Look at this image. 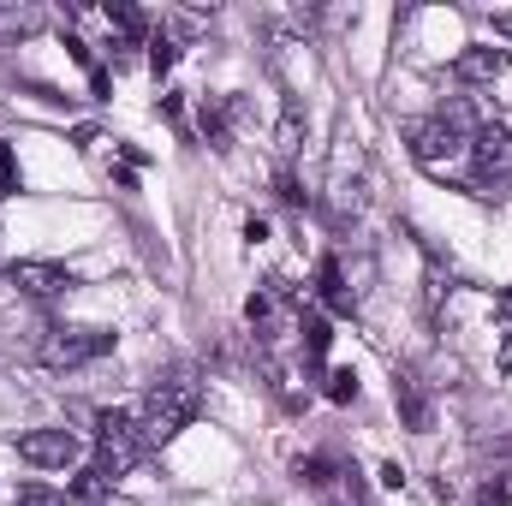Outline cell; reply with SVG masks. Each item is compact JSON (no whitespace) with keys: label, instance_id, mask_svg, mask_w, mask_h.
<instances>
[{"label":"cell","instance_id":"obj_19","mask_svg":"<svg viewBox=\"0 0 512 506\" xmlns=\"http://www.w3.org/2000/svg\"><path fill=\"white\" fill-rule=\"evenodd\" d=\"M274 197H280L286 209H304V185H298V173H292V167H280V173H274Z\"/></svg>","mask_w":512,"mask_h":506},{"label":"cell","instance_id":"obj_10","mask_svg":"<svg viewBox=\"0 0 512 506\" xmlns=\"http://www.w3.org/2000/svg\"><path fill=\"white\" fill-rule=\"evenodd\" d=\"M316 298L334 310V316H358V298H352V286H346V268H340V256H322V268H316Z\"/></svg>","mask_w":512,"mask_h":506},{"label":"cell","instance_id":"obj_15","mask_svg":"<svg viewBox=\"0 0 512 506\" xmlns=\"http://www.w3.org/2000/svg\"><path fill=\"white\" fill-rule=\"evenodd\" d=\"M304 149V114H298V102L280 114V126H274V155H280V167H292V155Z\"/></svg>","mask_w":512,"mask_h":506},{"label":"cell","instance_id":"obj_12","mask_svg":"<svg viewBox=\"0 0 512 506\" xmlns=\"http://www.w3.org/2000/svg\"><path fill=\"white\" fill-rule=\"evenodd\" d=\"M298 346H304V364H310V370L328 364L334 334H328V316H322V310H304V322H298Z\"/></svg>","mask_w":512,"mask_h":506},{"label":"cell","instance_id":"obj_20","mask_svg":"<svg viewBox=\"0 0 512 506\" xmlns=\"http://www.w3.org/2000/svg\"><path fill=\"white\" fill-rule=\"evenodd\" d=\"M0 197H18V155H12V143H0Z\"/></svg>","mask_w":512,"mask_h":506},{"label":"cell","instance_id":"obj_17","mask_svg":"<svg viewBox=\"0 0 512 506\" xmlns=\"http://www.w3.org/2000/svg\"><path fill=\"white\" fill-rule=\"evenodd\" d=\"M149 66H155V78H167V72L179 66V42H173L167 30H155V36H149Z\"/></svg>","mask_w":512,"mask_h":506},{"label":"cell","instance_id":"obj_6","mask_svg":"<svg viewBox=\"0 0 512 506\" xmlns=\"http://www.w3.org/2000/svg\"><path fill=\"white\" fill-rule=\"evenodd\" d=\"M78 453H84V441L72 429H30V435H18V459L42 465V471H66Z\"/></svg>","mask_w":512,"mask_h":506},{"label":"cell","instance_id":"obj_24","mask_svg":"<svg viewBox=\"0 0 512 506\" xmlns=\"http://www.w3.org/2000/svg\"><path fill=\"white\" fill-rule=\"evenodd\" d=\"M245 239H251V245H262V239H268V221H262V215H251V221H245Z\"/></svg>","mask_w":512,"mask_h":506},{"label":"cell","instance_id":"obj_4","mask_svg":"<svg viewBox=\"0 0 512 506\" xmlns=\"http://www.w3.org/2000/svg\"><path fill=\"white\" fill-rule=\"evenodd\" d=\"M108 352H114L108 328H48V340H42V364L48 370H84V364H96Z\"/></svg>","mask_w":512,"mask_h":506},{"label":"cell","instance_id":"obj_22","mask_svg":"<svg viewBox=\"0 0 512 506\" xmlns=\"http://www.w3.org/2000/svg\"><path fill=\"white\" fill-rule=\"evenodd\" d=\"M512 501V489H507V477H489L483 489H477V506H507Z\"/></svg>","mask_w":512,"mask_h":506},{"label":"cell","instance_id":"obj_26","mask_svg":"<svg viewBox=\"0 0 512 506\" xmlns=\"http://www.w3.org/2000/svg\"><path fill=\"white\" fill-rule=\"evenodd\" d=\"M495 36H507L512 42V12H495Z\"/></svg>","mask_w":512,"mask_h":506},{"label":"cell","instance_id":"obj_2","mask_svg":"<svg viewBox=\"0 0 512 506\" xmlns=\"http://www.w3.org/2000/svg\"><path fill=\"white\" fill-rule=\"evenodd\" d=\"M137 459H143V423L131 411H96V471L120 483Z\"/></svg>","mask_w":512,"mask_h":506},{"label":"cell","instance_id":"obj_8","mask_svg":"<svg viewBox=\"0 0 512 506\" xmlns=\"http://www.w3.org/2000/svg\"><path fill=\"white\" fill-rule=\"evenodd\" d=\"M393 405H399V423H405L411 435H429V429H435V399L423 393V381L411 376V370L393 376Z\"/></svg>","mask_w":512,"mask_h":506},{"label":"cell","instance_id":"obj_23","mask_svg":"<svg viewBox=\"0 0 512 506\" xmlns=\"http://www.w3.org/2000/svg\"><path fill=\"white\" fill-rule=\"evenodd\" d=\"M161 114H167V120H173V126H179V120H185V102H179V96H173V90H167V96H161Z\"/></svg>","mask_w":512,"mask_h":506},{"label":"cell","instance_id":"obj_21","mask_svg":"<svg viewBox=\"0 0 512 506\" xmlns=\"http://www.w3.org/2000/svg\"><path fill=\"white\" fill-rule=\"evenodd\" d=\"M18 506H66V495H54V489H42V483H24V489H18Z\"/></svg>","mask_w":512,"mask_h":506},{"label":"cell","instance_id":"obj_25","mask_svg":"<svg viewBox=\"0 0 512 506\" xmlns=\"http://www.w3.org/2000/svg\"><path fill=\"white\" fill-rule=\"evenodd\" d=\"M495 316H501V322H512V286L501 292V298H495Z\"/></svg>","mask_w":512,"mask_h":506},{"label":"cell","instance_id":"obj_1","mask_svg":"<svg viewBox=\"0 0 512 506\" xmlns=\"http://www.w3.org/2000/svg\"><path fill=\"white\" fill-rule=\"evenodd\" d=\"M197 411H203V381L191 376V370H173V376H161L149 393H143V447H167L185 423H197Z\"/></svg>","mask_w":512,"mask_h":506},{"label":"cell","instance_id":"obj_13","mask_svg":"<svg viewBox=\"0 0 512 506\" xmlns=\"http://www.w3.org/2000/svg\"><path fill=\"white\" fill-rule=\"evenodd\" d=\"M108 24L120 30L114 54H120V48H137V42H149V36H155V30H149V18H143V12H137L131 0H108Z\"/></svg>","mask_w":512,"mask_h":506},{"label":"cell","instance_id":"obj_14","mask_svg":"<svg viewBox=\"0 0 512 506\" xmlns=\"http://www.w3.org/2000/svg\"><path fill=\"white\" fill-rule=\"evenodd\" d=\"M114 501V483L96 471V465H84L72 483H66V506H108Z\"/></svg>","mask_w":512,"mask_h":506},{"label":"cell","instance_id":"obj_3","mask_svg":"<svg viewBox=\"0 0 512 506\" xmlns=\"http://www.w3.org/2000/svg\"><path fill=\"white\" fill-rule=\"evenodd\" d=\"M471 167H477V197H501L512 185V126L483 120L471 137Z\"/></svg>","mask_w":512,"mask_h":506},{"label":"cell","instance_id":"obj_18","mask_svg":"<svg viewBox=\"0 0 512 506\" xmlns=\"http://www.w3.org/2000/svg\"><path fill=\"white\" fill-rule=\"evenodd\" d=\"M322 393H328L334 405H352V399H358V376H352V370H328V376H322Z\"/></svg>","mask_w":512,"mask_h":506},{"label":"cell","instance_id":"obj_9","mask_svg":"<svg viewBox=\"0 0 512 506\" xmlns=\"http://www.w3.org/2000/svg\"><path fill=\"white\" fill-rule=\"evenodd\" d=\"M507 66H512V48H465L453 60V78L459 84H495V78H507Z\"/></svg>","mask_w":512,"mask_h":506},{"label":"cell","instance_id":"obj_7","mask_svg":"<svg viewBox=\"0 0 512 506\" xmlns=\"http://www.w3.org/2000/svg\"><path fill=\"white\" fill-rule=\"evenodd\" d=\"M6 286H18L24 298H60V292H72V268H60V262H12Z\"/></svg>","mask_w":512,"mask_h":506},{"label":"cell","instance_id":"obj_16","mask_svg":"<svg viewBox=\"0 0 512 506\" xmlns=\"http://www.w3.org/2000/svg\"><path fill=\"white\" fill-rule=\"evenodd\" d=\"M298 477H304L310 489H328V483L340 477V459H328V453H310V459H298Z\"/></svg>","mask_w":512,"mask_h":506},{"label":"cell","instance_id":"obj_11","mask_svg":"<svg viewBox=\"0 0 512 506\" xmlns=\"http://www.w3.org/2000/svg\"><path fill=\"white\" fill-rule=\"evenodd\" d=\"M245 114V102L239 96H215V102H203V114H197V131L215 143V149H233V120Z\"/></svg>","mask_w":512,"mask_h":506},{"label":"cell","instance_id":"obj_5","mask_svg":"<svg viewBox=\"0 0 512 506\" xmlns=\"http://www.w3.org/2000/svg\"><path fill=\"white\" fill-rule=\"evenodd\" d=\"M405 149H411L423 167H441V161H453V155L465 149V137L447 126L441 114H429V120H405Z\"/></svg>","mask_w":512,"mask_h":506}]
</instances>
